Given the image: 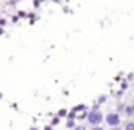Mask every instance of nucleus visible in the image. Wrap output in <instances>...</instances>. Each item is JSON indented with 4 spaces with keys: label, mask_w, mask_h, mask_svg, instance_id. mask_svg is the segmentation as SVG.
Returning <instances> with one entry per match:
<instances>
[{
    "label": "nucleus",
    "mask_w": 134,
    "mask_h": 130,
    "mask_svg": "<svg viewBox=\"0 0 134 130\" xmlns=\"http://www.w3.org/2000/svg\"><path fill=\"white\" fill-rule=\"evenodd\" d=\"M65 114H66V111H65V110H61V113H59V116L62 117V116H65Z\"/></svg>",
    "instance_id": "nucleus-5"
},
{
    "label": "nucleus",
    "mask_w": 134,
    "mask_h": 130,
    "mask_svg": "<svg viewBox=\"0 0 134 130\" xmlns=\"http://www.w3.org/2000/svg\"><path fill=\"white\" fill-rule=\"evenodd\" d=\"M125 114H127V116H133L134 114V106L125 107Z\"/></svg>",
    "instance_id": "nucleus-3"
},
{
    "label": "nucleus",
    "mask_w": 134,
    "mask_h": 130,
    "mask_svg": "<svg viewBox=\"0 0 134 130\" xmlns=\"http://www.w3.org/2000/svg\"><path fill=\"white\" fill-rule=\"evenodd\" d=\"M88 121H90L92 126H97V124H99L102 121V114L99 111H91L90 114H88Z\"/></svg>",
    "instance_id": "nucleus-1"
},
{
    "label": "nucleus",
    "mask_w": 134,
    "mask_h": 130,
    "mask_svg": "<svg viewBox=\"0 0 134 130\" xmlns=\"http://www.w3.org/2000/svg\"><path fill=\"white\" fill-rule=\"evenodd\" d=\"M68 127H74V121H72V120H71L69 123H68Z\"/></svg>",
    "instance_id": "nucleus-7"
},
{
    "label": "nucleus",
    "mask_w": 134,
    "mask_h": 130,
    "mask_svg": "<svg viewBox=\"0 0 134 130\" xmlns=\"http://www.w3.org/2000/svg\"><path fill=\"white\" fill-rule=\"evenodd\" d=\"M58 121H59V118H55V120L52 121V124H53V126H55V124H58Z\"/></svg>",
    "instance_id": "nucleus-6"
},
{
    "label": "nucleus",
    "mask_w": 134,
    "mask_h": 130,
    "mask_svg": "<svg viewBox=\"0 0 134 130\" xmlns=\"http://www.w3.org/2000/svg\"><path fill=\"white\" fill-rule=\"evenodd\" d=\"M127 129H128V130L134 129V124H133V123H128V124H127Z\"/></svg>",
    "instance_id": "nucleus-4"
},
{
    "label": "nucleus",
    "mask_w": 134,
    "mask_h": 130,
    "mask_svg": "<svg viewBox=\"0 0 134 130\" xmlns=\"http://www.w3.org/2000/svg\"><path fill=\"white\" fill-rule=\"evenodd\" d=\"M105 120H107L108 126L115 127V126H118V124H120V116L115 114V113H110V114H107Z\"/></svg>",
    "instance_id": "nucleus-2"
}]
</instances>
